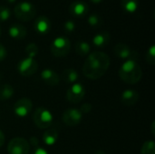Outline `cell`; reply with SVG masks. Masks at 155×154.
Here are the masks:
<instances>
[{
    "label": "cell",
    "mask_w": 155,
    "mask_h": 154,
    "mask_svg": "<svg viewBox=\"0 0 155 154\" xmlns=\"http://www.w3.org/2000/svg\"><path fill=\"white\" fill-rule=\"evenodd\" d=\"M110 57L104 52H93L86 58L82 72L83 74L91 80H97L104 76L109 69Z\"/></svg>",
    "instance_id": "6da1fadb"
},
{
    "label": "cell",
    "mask_w": 155,
    "mask_h": 154,
    "mask_svg": "<svg viewBox=\"0 0 155 154\" xmlns=\"http://www.w3.org/2000/svg\"><path fill=\"white\" fill-rule=\"evenodd\" d=\"M118 74L120 79L127 84H136L143 77V70L134 60H127L121 65Z\"/></svg>",
    "instance_id": "7a4b0ae2"
},
{
    "label": "cell",
    "mask_w": 155,
    "mask_h": 154,
    "mask_svg": "<svg viewBox=\"0 0 155 154\" xmlns=\"http://www.w3.org/2000/svg\"><path fill=\"white\" fill-rule=\"evenodd\" d=\"M32 118L35 125L42 130L50 128L54 123L53 113H51L50 110L44 107L36 108L33 113Z\"/></svg>",
    "instance_id": "3957f363"
},
{
    "label": "cell",
    "mask_w": 155,
    "mask_h": 154,
    "mask_svg": "<svg viewBox=\"0 0 155 154\" xmlns=\"http://www.w3.org/2000/svg\"><path fill=\"white\" fill-rule=\"evenodd\" d=\"M14 14L17 19L23 22H28L35 18L36 15L35 6L30 2H20L14 8Z\"/></svg>",
    "instance_id": "277c9868"
},
{
    "label": "cell",
    "mask_w": 155,
    "mask_h": 154,
    "mask_svg": "<svg viewBox=\"0 0 155 154\" xmlns=\"http://www.w3.org/2000/svg\"><path fill=\"white\" fill-rule=\"evenodd\" d=\"M71 49V42L65 36L56 37L51 44L50 50L54 56L64 57L66 56Z\"/></svg>",
    "instance_id": "5b68a950"
},
{
    "label": "cell",
    "mask_w": 155,
    "mask_h": 154,
    "mask_svg": "<svg viewBox=\"0 0 155 154\" xmlns=\"http://www.w3.org/2000/svg\"><path fill=\"white\" fill-rule=\"evenodd\" d=\"M29 143L22 137L13 138L7 145L8 154H29Z\"/></svg>",
    "instance_id": "8992f818"
},
{
    "label": "cell",
    "mask_w": 155,
    "mask_h": 154,
    "mask_svg": "<svg viewBox=\"0 0 155 154\" xmlns=\"http://www.w3.org/2000/svg\"><path fill=\"white\" fill-rule=\"evenodd\" d=\"M16 69L17 72L20 74V75L25 77H29L36 73L38 69V64L35 59L25 57L21 61H19Z\"/></svg>",
    "instance_id": "52a82bcc"
},
{
    "label": "cell",
    "mask_w": 155,
    "mask_h": 154,
    "mask_svg": "<svg viewBox=\"0 0 155 154\" xmlns=\"http://www.w3.org/2000/svg\"><path fill=\"white\" fill-rule=\"evenodd\" d=\"M114 54L116 57L127 61V60H134L136 61L139 57V54L136 51L133 50L129 45L124 44V43H119L114 46Z\"/></svg>",
    "instance_id": "ba28073f"
},
{
    "label": "cell",
    "mask_w": 155,
    "mask_h": 154,
    "mask_svg": "<svg viewBox=\"0 0 155 154\" xmlns=\"http://www.w3.org/2000/svg\"><path fill=\"white\" fill-rule=\"evenodd\" d=\"M63 123L69 126L74 127L77 126L83 120V113L79 109L76 108H69L63 113L62 115Z\"/></svg>",
    "instance_id": "9c48e42d"
},
{
    "label": "cell",
    "mask_w": 155,
    "mask_h": 154,
    "mask_svg": "<svg viewBox=\"0 0 155 154\" xmlns=\"http://www.w3.org/2000/svg\"><path fill=\"white\" fill-rule=\"evenodd\" d=\"M85 95V89L80 83H75L66 92V100L71 103H80Z\"/></svg>",
    "instance_id": "30bf717a"
},
{
    "label": "cell",
    "mask_w": 155,
    "mask_h": 154,
    "mask_svg": "<svg viewBox=\"0 0 155 154\" xmlns=\"http://www.w3.org/2000/svg\"><path fill=\"white\" fill-rule=\"evenodd\" d=\"M14 113L19 118H25L28 116L33 110L32 101L28 98L19 99L14 105Z\"/></svg>",
    "instance_id": "8fae6325"
},
{
    "label": "cell",
    "mask_w": 155,
    "mask_h": 154,
    "mask_svg": "<svg viewBox=\"0 0 155 154\" xmlns=\"http://www.w3.org/2000/svg\"><path fill=\"white\" fill-rule=\"evenodd\" d=\"M89 12V5L87 3L82 0L74 1L69 6V13L71 15L76 18H81L85 16Z\"/></svg>",
    "instance_id": "7c38bea8"
},
{
    "label": "cell",
    "mask_w": 155,
    "mask_h": 154,
    "mask_svg": "<svg viewBox=\"0 0 155 154\" xmlns=\"http://www.w3.org/2000/svg\"><path fill=\"white\" fill-rule=\"evenodd\" d=\"M34 28L35 32L39 34H46L51 29V22L47 16L40 15L35 19Z\"/></svg>",
    "instance_id": "4fadbf2b"
},
{
    "label": "cell",
    "mask_w": 155,
    "mask_h": 154,
    "mask_svg": "<svg viewBox=\"0 0 155 154\" xmlns=\"http://www.w3.org/2000/svg\"><path fill=\"white\" fill-rule=\"evenodd\" d=\"M41 79L49 86H55L60 82L59 74L52 69H44L41 72Z\"/></svg>",
    "instance_id": "5bb4252c"
},
{
    "label": "cell",
    "mask_w": 155,
    "mask_h": 154,
    "mask_svg": "<svg viewBox=\"0 0 155 154\" xmlns=\"http://www.w3.org/2000/svg\"><path fill=\"white\" fill-rule=\"evenodd\" d=\"M139 101V93L134 90H125L121 94V102L125 106H134Z\"/></svg>",
    "instance_id": "9a60e30c"
},
{
    "label": "cell",
    "mask_w": 155,
    "mask_h": 154,
    "mask_svg": "<svg viewBox=\"0 0 155 154\" xmlns=\"http://www.w3.org/2000/svg\"><path fill=\"white\" fill-rule=\"evenodd\" d=\"M8 34L10 37L15 40H22L26 37L27 30L26 28L20 24H14L8 29Z\"/></svg>",
    "instance_id": "2e32d148"
},
{
    "label": "cell",
    "mask_w": 155,
    "mask_h": 154,
    "mask_svg": "<svg viewBox=\"0 0 155 154\" xmlns=\"http://www.w3.org/2000/svg\"><path fill=\"white\" fill-rule=\"evenodd\" d=\"M111 39V35L108 32H100L97 34H95L93 38V44L95 47L98 48H103L105 47Z\"/></svg>",
    "instance_id": "e0dca14e"
},
{
    "label": "cell",
    "mask_w": 155,
    "mask_h": 154,
    "mask_svg": "<svg viewBox=\"0 0 155 154\" xmlns=\"http://www.w3.org/2000/svg\"><path fill=\"white\" fill-rule=\"evenodd\" d=\"M58 140V131L54 128H48L43 134V142L47 146H53Z\"/></svg>",
    "instance_id": "ac0fdd59"
},
{
    "label": "cell",
    "mask_w": 155,
    "mask_h": 154,
    "mask_svg": "<svg viewBox=\"0 0 155 154\" xmlns=\"http://www.w3.org/2000/svg\"><path fill=\"white\" fill-rule=\"evenodd\" d=\"M61 78L65 84H74L77 83V80L79 78V74H78L77 71H75L74 69L67 68V69L63 71V73L61 74Z\"/></svg>",
    "instance_id": "d6986e66"
},
{
    "label": "cell",
    "mask_w": 155,
    "mask_h": 154,
    "mask_svg": "<svg viewBox=\"0 0 155 154\" xmlns=\"http://www.w3.org/2000/svg\"><path fill=\"white\" fill-rule=\"evenodd\" d=\"M91 45L88 42L79 40L75 44V52L80 56H85L90 54Z\"/></svg>",
    "instance_id": "ffe728a7"
},
{
    "label": "cell",
    "mask_w": 155,
    "mask_h": 154,
    "mask_svg": "<svg viewBox=\"0 0 155 154\" xmlns=\"http://www.w3.org/2000/svg\"><path fill=\"white\" fill-rule=\"evenodd\" d=\"M121 6L126 13L134 14L139 8V1L138 0H121Z\"/></svg>",
    "instance_id": "44dd1931"
},
{
    "label": "cell",
    "mask_w": 155,
    "mask_h": 154,
    "mask_svg": "<svg viewBox=\"0 0 155 154\" xmlns=\"http://www.w3.org/2000/svg\"><path fill=\"white\" fill-rule=\"evenodd\" d=\"M14 88L12 85L5 84L0 85V101H6L14 95Z\"/></svg>",
    "instance_id": "7402d4cb"
},
{
    "label": "cell",
    "mask_w": 155,
    "mask_h": 154,
    "mask_svg": "<svg viewBox=\"0 0 155 154\" xmlns=\"http://www.w3.org/2000/svg\"><path fill=\"white\" fill-rule=\"evenodd\" d=\"M87 23L88 25L93 27V28H98L102 25L103 24V19L102 17L98 15V14H91L89 16H88V19H87Z\"/></svg>",
    "instance_id": "603a6c76"
},
{
    "label": "cell",
    "mask_w": 155,
    "mask_h": 154,
    "mask_svg": "<svg viewBox=\"0 0 155 154\" xmlns=\"http://www.w3.org/2000/svg\"><path fill=\"white\" fill-rule=\"evenodd\" d=\"M27 57L29 58H33L35 59V57L39 53V48L38 46L35 44V43H30L26 45L25 47V50Z\"/></svg>",
    "instance_id": "cb8c5ba5"
},
{
    "label": "cell",
    "mask_w": 155,
    "mask_h": 154,
    "mask_svg": "<svg viewBox=\"0 0 155 154\" xmlns=\"http://www.w3.org/2000/svg\"><path fill=\"white\" fill-rule=\"evenodd\" d=\"M141 154H155V143L153 141H146L141 149Z\"/></svg>",
    "instance_id": "d4e9b609"
},
{
    "label": "cell",
    "mask_w": 155,
    "mask_h": 154,
    "mask_svg": "<svg viewBox=\"0 0 155 154\" xmlns=\"http://www.w3.org/2000/svg\"><path fill=\"white\" fill-rule=\"evenodd\" d=\"M145 59H146V62L147 64H149L150 65H154L155 64V45H152L147 53H146V56H145Z\"/></svg>",
    "instance_id": "484cf974"
},
{
    "label": "cell",
    "mask_w": 155,
    "mask_h": 154,
    "mask_svg": "<svg viewBox=\"0 0 155 154\" xmlns=\"http://www.w3.org/2000/svg\"><path fill=\"white\" fill-rule=\"evenodd\" d=\"M11 16V11L7 6L0 5V22L7 21Z\"/></svg>",
    "instance_id": "4316f807"
},
{
    "label": "cell",
    "mask_w": 155,
    "mask_h": 154,
    "mask_svg": "<svg viewBox=\"0 0 155 154\" xmlns=\"http://www.w3.org/2000/svg\"><path fill=\"white\" fill-rule=\"evenodd\" d=\"M75 28H76V25L72 20H68L64 24V29L65 33H67V34L73 33L75 30Z\"/></svg>",
    "instance_id": "83f0119b"
},
{
    "label": "cell",
    "mask_w": 155,
    "mask_h": 154,
    "mask_svg": "<svg viewBox=\"0 0 155 154\" xmlns=\"http://www.w3.org/2000/svg\"><path fill=\"white\" fill-rule=\"evenodd\" d=\"M91 110H92V104H90L89 103H84L81 106V109H80V111H81V113H82L83 114H84V113H90Z\"/></svg>",
    "instance_id": "f1b7e54d"
},
{
    "label": "cell",
    "mask_w": 155,
    "mask_h": 154,
    "mask_svg": "<svg viewBox=\"0 0 155 154\" xmlns=\"http://www.w3.org/2000/svg\"><path fill=\"white\" fill-rule=\"evenodd\" d=\"M6 55H7V51H6L5 47L0 44V62L4 61L6 58Z\"/></svg>",
    "instance_id": "f546056e"
},
{
    "label": "cell",
    "mask_w": 155,
    "mask_h": 154,
    "mask_svg": "<svg viewBox=\"0 0 155 154\" xmlns=\"http://www.w3.org/2000/svg\"><path fill=\"white\" fill-rule=\"evenodd\" d=\"M32 154H48V152L43 147L36 146V147H35V150L32 152Z\"/></svg>",
    "instance_id": "4dcf8cb0"
},
{
    "label": "cell",
    "mask_w": 155,
    "mask_h": 154,
    "mask_svg": "<svg viewBox=\"0 0 155 154\" xmlns=\"http://www.w3.org/2000/svg\"><path fill=\"white\" fill-rule=\"evenodd\" d=\"M4 143H5V134L0 130V148L4 145Z\"/></svg>",
    "instance_id": "1f68e13d"
},
{
    "label": "cell",
    "mask_w": 155,
    "mask_h": 154,
    "mask_svg": "<svg viewBox=\"0 0 155 154\" xmlns=\"http://www.w3.org/2000/svg\"><path fill=\"white\" fill-rule=\"evenodd\" d=\"M93 4H100L103 2V0H90Z\"/></svg>",
    "instance_id": "d6a6232c"
},
{
    "label": "cell",
    "mask_w": 155,
    "mask_h": 154,
    "mask_svg": "<svg viewBox=\"0 0 155 154\" xmlns=\"http://www.w3.org/2000/svg\"><path fill=\"white\" fill-rule=\"evenodd\" d=\"M155 123L154 122H153V123H152V133H153V135H155L154 133V124Z\"/></svg>",
    "instance_id": "836d02e7"
},
{
    "label": "cell",
    "mask_w": 155,
    "mask_h": 154,
    "mask_svg": "<svg viewBox=\"0 0 155 154\" xmlns=\"http://www.w3.org/2000/svg\"><path fill=\"white\" fill-rule=\"evenodd\" d=\"M5 1H6L7 3H9V4H13V3H15L16 0H5Z\"/></svg>",
    "instance_id": "e575fe53"
},
{
    "label": "cell",
    "mask_w": 155,
    "mask_h": 154,
    "mask_svg": "<svg viewBox=\"0 0 155 154\" xmlns=\"http://www.w3.org/2000/svg\"><path fill=\"white\" fill-rule=\"evenodd\" d=\"M94 154H106L104 152H103V151H98V152H96Z\"/></svg>",
    "instance_id": "d590c367"
},
{
    "label": "cell",
    "mask_w": 155,
    "mask_h": 154,
    "mask_svg": "<svg viewBox=\"0 0 155 154\" xmlns=\"http://www.w3.org/2000/svg\"><path fill=\"white\" fill-rule=\"evenodd\" d=\"M0 35H1V28H0Z\"/></svg>",
    "instance_id": "8d00e7d4"
}]
</instances>
